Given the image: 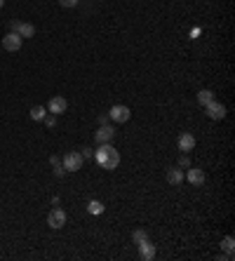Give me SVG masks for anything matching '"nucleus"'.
<instances>
[{"label":"nucleus","instance_id":"nucleus-3","mask_svg":"<svg viewBox=\"0 0 235 261\" xmlns=\"http://www.w3.org/2000/svg\"><path fill=\"white\" fill-rule=\"evenodd\" d=\"M109 116L113 123H127L129 118H132V111L125 106V104H116V106H111Z\"/></svg>","mask_w":235,"mask_h":261},{"label":"nucleus","instance_id":"nucleus-4","mask_svg":"<svg viewBox=\"0 0 235 261\" xmlns=\"http://www.w3.org/2000/svg\"><path fill=\"white\" fill-rule=\"evenodd\" d=\"M21 45H24V38L19 36V33H14V31H9L7 36L2 38V47H5L7 52H19Z\"/></svg>","mask_w":235,"mask_h":261},{"label":"nucleus","instance_id":"nucleus-20","mask_svg":"<svg viewBox=\"0 0 235 261\" xmlns=\"http://www.w3.org/2000/svg\"><path fill=\"white\" fill-rule=\"evenodd\" d=\"M43 123H45L47 127H55L57 125V116H45L43 118Z\"/></svg>","mask_w":235,"mask_h":261},{"label":"nucleus","instance_id":"nucleus-23","mask_svg":"<svg viewBox=\"0 0 235 261\" xmlns=\"http://www.w3.org/2000/svg\"><path fill=\"white\" fill-rule=\"evenodd\" d=\"M82 158H92V151H90V148H82Z\"/></svg>","mask_w":235,"mask_h":261},{"label":"nucleus","instance_id":"nucleus-2","mask_svg":"<svg viewBox=\"0 0 235 261\" xmlns=\"http://www.w3.org/2000/svg\"><path fill=\"white\" fill-rule=\"evenodd\" d=\"M82 160H85V158H82L80 153L68 151V153L61 158V165H63V170H66V172H78L82 167Z\"/></svg>","mask_w":235,"mask_h":261},{"label":"nucleus","instance_id":"nucleus-12","mask_svg":"<svg viewBox=\"0 0 235 261\" xmlns=\"http://www.w3.org/2000/svg\"><path fill=\"white\" fill-rule=\"evenodd\" d=\"M139 257H141L144 261L155 259V245H151V240H144V243H139Z\"/></svg>","mask_w":235,"mask_h":261},{"label":"nucleus","instance_id":"nucleus-6","mask_svg":"<svg viewBox=\"0 0 235 261\" xmlns=\"http://www.w3.org/2000/svg\"><path fill=\"white\" fill-rule=\"evenodd\" d=\"M9 28H12L14 33H19L21 38H33V33H36V26H33V24H26V21H12Z\"/></svg>","mask_w":235,"mask_h":261},{"label":"nucleus","instance_id":"nucleus-10","mask_svg":"<svg viewBox=\"0 0 235 261\" xmlns=\"http://www.w3.org/2000/svg\"><path fill=\"white\" fill-rule=\"evenodd\" d=\"M176 146H179V151L188 153V151H193V148H195V136L190 134V132H181L179 139H176Z\"/></svg>","mask_w":235,"mask_h":261},{"label":"nucleus","instance_id":"nucleus-11","mask_svg":"<svg viewBox=\"0 0 235 261\" xmlns=\"http://www.w3.org/2000/svg\"><path fill=\"white\" fill-rule=\"evenodd\" d=\"M165 179H167V184H172V186H179V184H183V170L181 167H170L167 174H165Z\"/></svg>","mask_w":235,"mask_h":261},{"label":"nucleus","instance_id":"nucleus-14","mask_svg":"<svg viewBox=\"0 0 235 261\" xmlns=\"http://www.w3.org/2000/svg\"><path fill=\"white\" fill-rule=\"evenodd\" d=\"M212 101H214V92L212 90H200L198 92V104L202 108L207 106V104H212Z\"/></svg>","mask_w":235,"mask_h":261},{"label":"nucleus","instance_id":"nucleus-7","mask_svg":"<svg viewBox=\"0 0 235 261\" xmlns=\"http://www.w3.org/2000/svg\"><path fill=\"white\" fill-rule=\"evenodd\" d=\"M205 111H207V116L212 118V120H224V118H226V106H224V104H219L217 99L212 101V104H207Z\"/></svg>","mask_w":235,"mask_h":261},{"label":"nucleus","instance_id":"nucleus-18","mask_svg":"<svg viewBox=\"0 0 235 261\" xmlns=\"http://www.w3.org/2000/svg\"><path fill=\"white\" fill-rule=\"evenodd\" d=\"M132 240H134L136 245H139V243H144V240H148V233L139 228V231H134V233H132Z\"/></svg>","mask_w":235,"mask_h":261},{"label":"nucleus","instance_id":"nucleus-22","mask_svg":"<svg viewBox=\"0 0 235 261\" xmlns=\"http://www.w3.org/2000/svg\"><path fill=\"white\" fill-rule=\"evenodd\" d=\"M179 167H181V170H183V167H190V160H188V158H186V155H181Z\"/></svg>","mask_w":235,"mask_h":261},{"label":"nucleus","instance_id":"nucleus-16","mask_svg":"<svg viewBox=\"0 0 235 261\" xmlns=\"http://www.w3.org/2000/svg\"><path fill=\"white\" fill-rule=\"evenodd\" d=\"M50 162H52V167H55V174H57V177H63V174H66V170H63L61 158H59V155H52V158H50Z\"/></svg>","mask_w":235,"mask_h":261},{"label":"nucleus","instance_id":"nucleus-1","mask_svg":"<svg viewBox=\"0 0 235 261\" xmlns=\"http://www.w3.org/2000/svg\"><path fill=\"white\" fill-rule=\"evenodd\" d=\"M94 158H97V162L104 170H116L120 165V153L111 144H99V151L94 153Z\"/></svg>","mask_w":235,"mask_h":261},{"label":"nucleus","instance_id":"nucleus-15","mask_svg":"<svg viewBox=\"0 0 235 261\" xmlns=\"http://www.w3.org/2000/svg\"><path fill=\"white\" fill-rule=\"evenodd\" d=\"M47 116V106H33L31 108V118L38 120V123H43V118Z\"/></svg>","mask_w":235,"mask_h":261},{"label":"nucleus","instance_id":"nucleus-19","mask_svg":"<svg viewBox=\"0 0 235 261\" xmlns=\"http://www.w3.org/2000/svg\"><path fill=\"white\" fill-rule=\"evenodd\" d=\"M221 247H224V250H226L228 254H233V238H231V235H228V238H224V243H221Z\"/></svg>","mask_w":235,"mask_h":261},{"label":"nucleus","instance_id":"nucleus-24","mask_svg":"<svg viewBox=\"0 0 235 261\" xmlns=\"http://www.w3.org/2000/svg\"><path fill=\"white\" fill-rule=\"evenodd\" d=\"M2 5H5V0H0V9H2Z\"/></svg>","mask_w":235,"mask_h":261},{"label":"nucleus","instance_id":"nucleus-9","mask_svg":"<svg viewBox=\"0 0 235 261\" xmlns=\"http://www.w3.org/2000/svg\"><path fill=\"white\" fill-rule=\"evenodd\" d=\"M113 136H116V130L111 125H101L99 130H97V134H94V139H97V144H111L113 141Z\"/></svg>","mask_w":235,"mask_h":261},{"label":"nucleus","instance_id":"nucleus-8","mask_svg":"<svg viewBox=\"0 0 235 261\" xmlns=\"http://www.w3.org/2000/svg\"><path fill=\"white\" fill-rule=\"evenodd\" d=\"M66 108H68V101L63 99V97H52L50 104H47V111L52 116H61V113H66Z\"/></svg>","mask_w":235,"mask_h":261},{"label":"nucleus","instance_id":"nucleus-5","mask_svg":"<svg viewBox=\"0 0 235 261\" xmlns=\"http://www.w3.org/2000/svg\"><path fill=\"white\" fill-rule=\"evenodd\" d=\"M66 219H68L66 212H63L61 207H55L50 214H47V224L52 226V228H63V226H66Z\"/></svg>","mask_w":235,"mask_h":261},{"label":"nucleus","instance_id":"nucleus-17","mask_svg":"<svg viewBox=\"0 0 235 261\" xmlns=\"http://www.w3.org/2000/svg\"><path fill=\"white\" fill-rule=\"evenodd\" d=\"M87 209H90L92 214H101V212H104V205H101L99 200H90V205H87Z\"/></svg>","mask_w":235,"mask_h":261},{"label":"nucleus","instance_id":"nucleus-21","mask_svg":"<svg viewBox=\"0 0 235 261\" xmlns=\"http://www.w3.org/2000/svg\"><path fill=\"white\" fill-rule=\"evenodd\" d=\"M59 5H61V7H75L78 0H59Z\"/></svg>","mask_w":235,"mask_h":261},{"label":"nucleus","instance_id":"nucleus-13","mask_svg":"<svg viewBox=\"0 0 235 261\" xmlns=\"http://www.w3.org/2000/svg\"><path fill=\"white\" fill-rule=\"evenodd\" d=\"M205 179H207V177H205V172L202 170H188L186 172V181H188L190 186H202Z\"/></svg>","mask_w":235,"mask_h":261}]
</instances>
